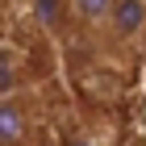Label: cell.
<instances>
[{
    "label": "cell",
    "instance_id": "1",
    "mask_svg": "<svg viewBox=\"0 0 146 146\" xmlns=\"http://www.w3.org/2000/svg\"><path fill=\"white\" fill-rule=\"evenodd\" d=\"M100 34L113 46H134L146 38V0H117L109 13V21L100 25Z\"/></svg>",
    "mask_w": 146,
    "mask_h": 146
},
{
    "label": "cell",
    "instance_id": "2",
    "mask_svg": "<svg viewBox=\"0 0 146 146\" xmlns=\"http://www.w3.org/2000/svg\"><path fill=\"white\" fill-rule=\"evenodd\" d=\"M34 138V104L25 92L0 96V146H29Z\"/></svg>",
    "mask_w": 146,
    "mask_h": 146
},
{
    "label": "cell",
    "instance_id": "3",
    "mask_svg": "<svg viewBox=\"0 0 146 146\" xmlns=\"http://www.w3.org/2000/svg\"><path fill=\"white\" fill-rule=\"evenodd\" d=\"M25 58L21 50H13V46L0 42V96H17V92H25Z\"/></svg>",
    "mask_w": 146,
    "mask_h": 146
},
{
    "label": "cell",
    "instance_id": "4",
    "mask_svg": "<svg viewBox=\"0 0 146 146\" xmlns=\"http://www.w3.org/2000/svg\"><path fill=\"white\" fill-rule=\"evenodd\" d=\"M117 0H67V13L71 21L79 25V29H100L104 21H109V13Z\"/></svg>",
    "mask_w": 146,
    "mask_h": 146
},
{
    "label": "cell",
    "instance_id": "5",
    "mask_svg": "<svg viewBox=\"0 0 146 146\" xmlns=\"http://www.w3.org/2000/svg\"><path fill=\"white\" fill-rule=\"evenodd\" d=\"M63 146H96V142H92L88 134H67V138H63Z\"/></svg>",
    "mask_w": 146,
    "mask_h": 146
}]
</instances>
